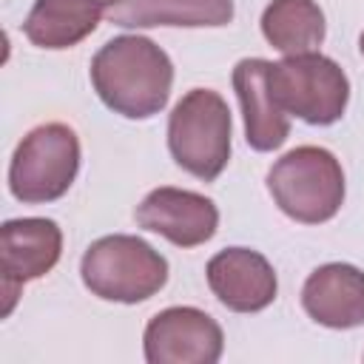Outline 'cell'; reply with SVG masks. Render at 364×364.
Wrapping results in <instances>:
<instances>
[{
	"label": "cell",
	"mask_w": 364,
	"mask_h": 364,
	"mask_svg": "<svg viewBox=\"0 0 364 364\" xmlns=\"http://www.w3.org/2000/svg\"><path fill=\"white\" fill-rule=\"evenodd\" d=\"M80 276L94 296L136 304L165 287L168 259L139 236L111 233L88 245L80 262Z\"/></svg>",
	"instance_id": "obj_2"
},
{
	"label": "cell",
	"mask_w": 364,
	"mask_h": 364,
	"mask_svg": "<svg viewBox=\"0 0 364 364\" xmlns=\"http://www.w3.org/2000/svg\"><path fill=\"white\" fill-rule=\"evenodd\" d=\"M324 31V11L316 0H270L262 11V34L284 57L316 51Z\"/></svg>",
	"instance_id": "obj_15"
},
{
	"label": "cell",
	"mask_w": 364,
	"mask_h": 364,
	"mask_svg": "<svg viewBox=\"0 0 364 364\" xmlns=\"http://www.w3.org/2000/svg\"><path fill=\"white\" fill-rule=\"evenodd\" d=\"M119 0H34L23 31L37 48H71L85 40Z\"/></svg>",
	"instance_id": "obj_13"
},
{
	"label": "cell",
	"mask_w": 364,
	"mask_h": 364,
	"mask_svg": "<svg viewBox=\"0 0 364 364\" xmlns=\"http://www.w3.org/2000/svg\"><path fill=\"white\" fill-rule=\"evenodd\" d=\"M267 191L284 216L301 225H321L344 202V171L327 148L299 145L273 162Z\"/></svg>",
	"instance_id": "obj_3"
},
{
	"label": "cell",
	"mask_w": 364,
	"mask_h": 364,
	"mask_svg": "<svg viewBox=\"0 0 364 364\" xmlns=\"http://www.w3.org/2000/svg\"><path fill=\"white\" fill-rule=\"evenodd\" d=\"M270 80L279 105L310 125L338 122L350 100V80L344 68L318 51L287 54L273 63Z\"/></svg>",
	"instance_id": "obj_6"
},
{
	"label": "cell",
	"mask_w": 364,
	"mask_h": 364,
	"mask_svg": "<svg viewBox=\"0 0 364 364\" xmlns=\"http://www.w3.org/2000/svg\"><path fill=\"white\" fill-rule=\"evenodd\" d=\"M230 108L213 88H191L171 111L168 151L196 179L213 182L230 159Z\"/></svg>",
	"instance_id": "obj_4"
},
{
	"label": "cell",
	"mask_w": 364,
	"mask_h": 364,
	"mask_svg": "<svg viewBox=\"0 0 364 364\" xmlns=\"http://www.w3.org/2000/svg\"><path fill=\"white\" fill-rule=\"evenodd\" d=\"M270 68L273 63L262 57H245L233 68V91L245 117V139L262 154L282 148L290 134V119L276 100Z\"/></svg>",
	"instance_id": "obj_11"
},
{
	"label": "cell",
	"mask_w": 364,
	"mask_h": 364,
	"mask_svg": "<svg viewBox=\"0 0 364 364\" xmlns=\"http://www.w3.org/2000/svg\"><path fill=\"white\" fill-rule=\"evenodd\" d=\"M304 313L330 327L353 330L364 324V270L344 262L316 267L301 287Z\"/></svg>",
	"instance_id": "obj_12"
},
{
	"label": "cell",
	"mask_w": 364,
	"mask_h": 364,
	"mask_svg": "<svg viewBox=\"0 0 364 364\" xmlns=\"http://www.w3.org/2000/svg\"><path fill=\"white\" fill-rule=\"evenodd\" d=\"M136 225L159 233L176 247L205 245L219 228V210L213 199L185 188H156L136 205Z\"/></svg>",
	"instance_id": "obj_9"
},
{
	"label": "cell",
	"mask_w": 364,
	"mask_h": 364,
	"mask_svg": "<svg viewBox=\"0 0 364 364\" xmlns=\"http://www.w3.org/2000/svg\"><path fill=\"white\" fill-rule=\"evenodd\" d=\"M91 85L114 114L148 119L168 105L173 63L151 37L119 34L94 54Z\"/></svg>",
	"instance_id": "obj_1"
},
{
	"label": "cell",
	"mask_w": 364,
	"mask_h": 364,
	"mask_svg": "<svg viewBox=\"0 0 364 364\" xmlns=\"http://www.w3.org/2000/svg\"><path fill=\"white\" fill-rule=\"evenodd\" d=\"M358 48H361V57H364V31H361V37H358Z\"/></svg>",
	"instance_id": "obj_16"
},
{
	"label": "cell",
	"mask_w": 364,
	"mask_h": 364,
	"mask_svg": "<svg viewBox=\"0 0 364 364\" xmlns=\"http://www.w3.org/2000/svg\"><path fill=\"white\" fill-rule=\"evenodd\" d=\"M148 364H216L225 350L222 327L199 307L159 310L142 336Z\"/></svg>",
	"instance_id": "obj_7"
},
{
	"label": "cell",
	"mask_w": 364,
	"mask_h": 364,
	"mask_svg": "<svg viewBox=\"0 0 364 364\" xmlns=\"http://www.w3.org/2000/svg\"><path fill=\"white\" fill-rule=\"evenodd\" d=\"M63 253V230L54 219L26 216L9 219L0 228V273H3V316L11 313L14 299L26 282L46 276Z\"/></svg>",
	"instance_id": "obj_8"
},
{
	"label": "cell",
	"mask_w": 364,
	"mask_h": 364,
	"mask_svg": "<svg viewBox=\"0 0 364 364\" xmlns=\"http://www.w3.org/2000/svg\"><path fill=\"white\" fill-rule=\"evenodd\" d=\"M108 20L122 28L228 26L233 20V0H119L108 9Z\"/></svg>",
	"instance_id": "obj_14"
},
{
	"label": "cell",
	"mask_w": 364,
	"mask_h": 364,
	"mask_svg": "<svg viewBox=\"0 0 364 364\" xmlns=\"http://www.w3.org/2000/svg\"><path fill=\"white\" fill-rule=\"evenodd\" d=\"M80 171V136L65 122L31 128L9 162V191L20 202H54L68 193Z\"/></svg>",
	"instance_id": "obj_5"
},
{
	"label": "cell",
	"mask_w": 364,
	"mask_h": 364,
	"mask_svg": "<svg viewBox=\"0 0 364 364\" xmlns=\"http://www.w3.org/2000/svg\"><path fill=\"white\" fill-rule=\"evenodd\" d=\"M208 287L233 313H259L273 304L279 282L273 264L250 247H225L208 267Z\"/></svg>",
	"instance_id": "obj_10"
}]
</instances>
